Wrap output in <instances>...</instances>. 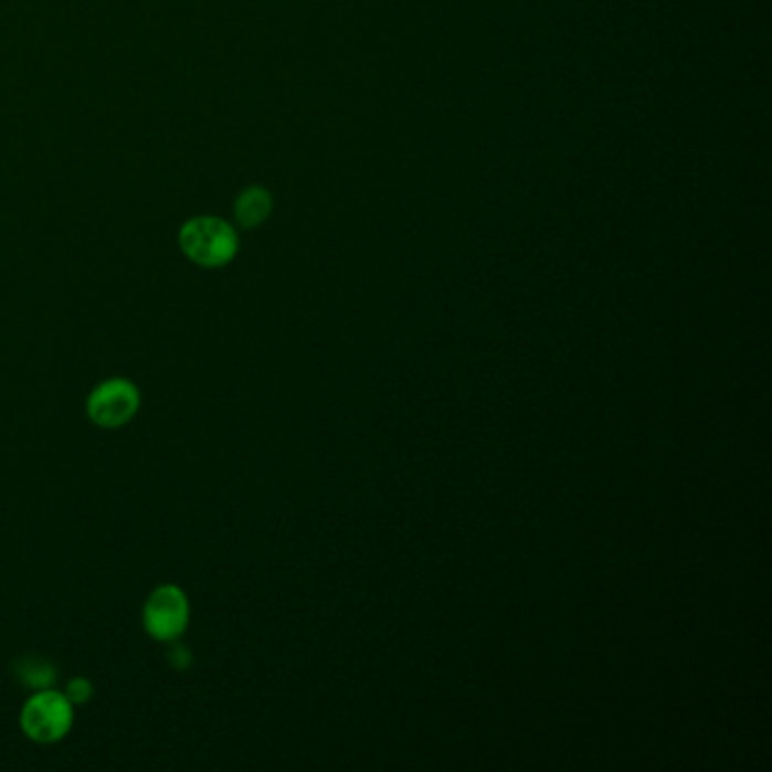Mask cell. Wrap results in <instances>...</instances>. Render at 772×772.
<instances>
[{
	"label": "cell",
	"mask_w": 772,
	"mask_h": 772,
	"mask_svg": "<svg viewBox=\"0 0 772 772\" xmlns=\"http://www.w3.org/2000/svg\"><path fill=\"white\" fill-rule=\"evenodd\" d=\"M73 728V702L53 689L36 691L21 709V730L34 743L62 741Z\"/></svg>",
	"instance_id": "6da1fadb"
},
{
	"label": "cell",
	"mask_w": 772,
	"mask_h": 772,
	"mask_svg": "<svg viewBox=\"0 0 772 772\" xmlns=\"http://www.w3.org/2000/svg\"><path fill=\"white\" fill-rule=\"evenodd\" d=\"M179 245L193 263L202 267H220L236 256L239 239L232 226L218 218H195L184 224Z\"/></svg>",
	"instance_id": "7a4b0ae2"
},
{
	"label": "cell",
	"mask_w": 772,
	"mask_h": 772,
	"mask_svg": "<svg viewBox=\"0 0 772 772\" xmlns=\"http://www.w3.org/2000/svg\"><path fill=\"white\" fill-rule=\"evenodd\" d=\"M139 390L127 379H109L101 383L86 399V415L101 429L125 426L139 411Z\"/></svg>",
	"instance_id": "3957f363"
},
{
	"label": "cell",
	"mask_w": 772,
	"mask_h": 772,
	"mask_svg": "<svg viewBox=\"0 0 772 772\" xmlns=\"http://www.w3.org/2000/svg\"><path fill=\"white\" fill-rule=\"evenodd\" d=\"M189 599L175 584H161L144 607V625L157 642H175L189 625Z\"/></svg>",
	"instance_id": "277c9868"
},
{
	"label": "cell",
	"mask_w": 772,
	"mask_h": 772,
	"mask_svg": "<svg viewBox=\"0 0 772 772\" xmlns=\"http://www.w3.org/2000/svg\"><path fill=\"white\" fill-rule=\"evenodd\" d=\"M14 673L21 679V683L30 689H51V685L55 683L57 670L55 666L39 655H25L14 664Z\"/></svg>",
	"instance_id": "5b68a950"
},
{
	"label": "cell",
	"mask_w": 772,
	"mask_h": 772,
	"mask_svg": "<svg viewBox=\"0 0 772 772\" xmlns=\"http://www.w3.org/2000/svg\"><path fill=\"white\" fill-rule=\"evenodd\" d=\"M272 209V200L263 189L245 191L236 202V218L243 226L261 224Z\"/></svg>",
	"instance_id": "8992f818"
},
{
	"label": "cell",
	"mask_w": 772,
	"mask_h": 772,
	"mask_svg": "<svg viewBox=\"0 0 772 772\" xmlns=\"http://www.w3.org/2000/svg\"><path fill=\"white\" fill-rule=\"evenodd\" d=\"M91 694H94V687H91V683H88V679H84V677L73 679V683L68 685V689L64 691V696H66L73 705H84V702L91 698Z\"/></svg>",
	"instance_id": "52a82bcc"
}]
</instances>
